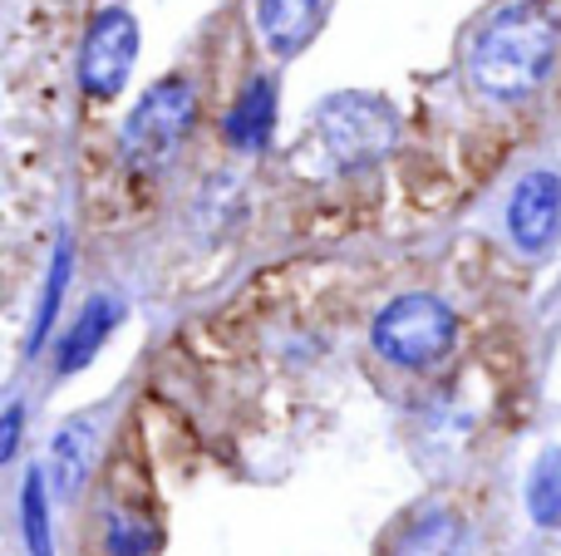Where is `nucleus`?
Returning a JSON list of instances; mask_svg holds the SVG:
<instances>
[{"mask_svg": "<svg viewBox=\"0 0 561 556\" xmlns=\"http://www.w3.org/2000/svg\"><path fill=\"white\" fill-rule=\"evenodd\" d=\"M385 556H473L468 522L444 502H424L394 528Z\"/></svg>", "mask_w": 561, "mask_h": 556, "instance_id": "6e6552de", "label": "nucleus"}, {"mask_svg": "<svg viewBox=\"0 0 561 556\" xmlns=\"http://www.w3.org/2000/svg\"><path fill=\"white\" fill-rule=\"evenodd\" d=\"M507 236L517 252L542 256L561 236V177L552 167H533L507 197Z\"/></svg>", "mask_w": 561, "mask_h": 556, "instance_id": "0eeeda50", "label": "nucleus"}, {"mask_svg": "<svg viewBox=\"0 0 561 556\" xmlns=\"http://www.w3.org/2000/svg\"><path fill=\"white\" fill-rule=\"evenodd\" d=\"M114 325H118V305L108 301V296H94V301L79 311V321L65 331V340H59V360H55L59 374L84 370V364L104 350V340L114 335Z\"/></svg>", "mask_w": 561, "mask_h": 556, "instance_id": "f8f14e48", "label": "nucleus"}, {"mask_svg": "<svg viewBox=\"0 0 561 556\" xmlns=\"http://www.w3.org/2000/svg\"><path fill=\"white\" fill-rule=\"evenodd\" d=\"M138 59V25L124 5H108L94 15L84 35V49H79V89L89 99H118V89L128 84Z\"/></svg>", "mask_w": 561, "mask_h": 556, "instance_id": "39448f33", "label": "nucleus"}, {"mask_svg": "<svg viewBox=\"0 0 561 556\" xmlns=\"http://www.w3.org/2000/svg\"><path fill=\"white\" fill-rule=\"evenodd\" d=\"M276 128V89L272 79H252V84L237 94L232 114H227L222 134L232 148H242V153H256V148H266V138H272Z\"/></svg>", "mask_w": 561, "mask_h": 556, "instance_id": "9b49d317", "label": "nucleus"}, {"mask_svg": "<svg viewBox=\"0 0 561 556\" xmlns=\"http://www.w3.org/2000/svg\"><path fill=\"white\" fill-rule=\"evenodd\" d=\"M197 118V94L187 79H163L153 84L144 99L134 104L124 124V138H118V153L134 173H163L178 153H183L187 134H193Z\"/></svg>", "mask_w": 561, "mask_h": 556, "instance_id": "7ed1b4c3", "label": "nucleus"}, {"mask_svg": "<svg viewBox=\"0 0 561 556\" xmlns=\"http://www.w3.org/2000/svg\"><path fill=\"white\" fill-rule=\"evenodd\" d=\"M458 340V315L444 296L434 291H409L394 296L369 325V345L379 360L399 364V370H428L438 364Z\"/></svg>", "mask_w": 561, "mask_h": 556, "instance_id": "f03ea898", "label": "nucleus"}, {"mask_svg": "<svg viewBox=\"0 0 561 556\" xmlns=\"http://www.w3.org/2000/svg\"><path fill=\"white\" fill-rule=\"evenodd\" d=\"M316 138L335 167H369L399 143V114L379 94H330L316 108Z\"/></svg>", "mask_w": 561, "mask_h": 556, "instance_id": "20e7f679", "label": "nucleus"}, {"mask_svg": "<svg viewBox=\"0 0 561 556\" xmlns=\"http://www.w3.org/2000/svg\"><path fill=\"white\" fill-rule=\"evenodd\" d=\"M163 542L158 502L138 468H114L104 498V552L108 556H153Z\"/></svg>", "mask_w": 561, "mask_h": 556, "instance_id": "423d86ee", "label": "nucleus"}, {"mask_svg": "<svg viewBox=\"0 0 561 556\" xmlns=\"http://www.w3.org/2000/svg\"><path fill=\"white\" fill-rule=\"evenodd\" d=\"M325 0H256V30L272 55H296L320 25Z\"/></svg>", "mask_w": 561, "mask_h": 556, "instance_id": "9d476101", "label": "nucleus"}, {"mask_svg": "<svg viewBox=\"0 0 561 556\" xmlns=\"http://www.w3.org/2000/svg\"><path fill=\"white\" fill-rule=\"evenodd\" d=\"M20 522H25V547H30V556H55V542H49V473H39V468L25 473V493H20Z\"/></svg>", "mask_w": 561, "mask_h": 556, "instance_id": "ddd939ff", "label": "nucleus"}, {"mask_svg": "<svg viewBox=\"0 0 561 556\" xmlns=\"http://www.w3.org/2000/svg\"><path fill=\"white\" fill-rule=\"evenodd\" d=\"M527 512L537 528H561V449H547L527 478Z\"/></svg>", "mask_w": 561, "mask_h": 556, "instance_id": "4468645a", "label": "nucleus"}, {"mask_svg": "<svg viewBox=\"0 0 561 556\" xmlns=\"http://www.w3.org/2000/svg\"><path fill=\"white\" fill-rule=\"evenodd\" d=\"M20 424H25V409L20 404H10L5 409V439H0V459H15V449H20Z\"/></svg>", "mask_w": 561, "mask_h": 556, "instance_id": "dca6fc26", "label": "nucleus"}, {"mask_svg": "<svg viewBox=\"0 0 561 556\" xmlns=\"http://www.w3.org/2000/svg\"><path fill=\"white\" fill-rule=\"evenodd\" d=\"M561 49V25L542 0H517L503 5L468 45V79L478 94L513 104L527 99L533 89H542V79L552 74Z\"/></svg>", "mask_w": 561, "mask_h": 556, "instance_id": "f257e3e1", "label": "nucleus"}, {"mask_svg": "<svg viewBox=\"0 0 561 556\" xmlns=\"http://www.w3.org/2000/svg\"><path fill=\"white\" fill-rule=\"evenodd\" d=\"M65 286H69V246L59 242L55 246V262H49V276H45V301H39V311H35V335H30V350H35V345L49 335V325H55L59 301H65Z\"/></svg>", "mask_w": 561, "mask_h": 556, "instance_id": "2eb2a0df", "label": "nucleus"}, {"mask_svg": "<svg viewBox=\"0 0 561 556\" xmlns=\"http://www.w3.org/2000/svg\"><path fill=\"white\" fill-rule=\"evenodd\" d=\"M94 453H99V429L94 419H69L59 424V433L49 439V483L59 498H75L94 473Z\"/></svg>", "mask_w": 561, "mask_h": 556, "instance_id": "1a4fd4ad", "label": "nucleus"}]
</instances>
